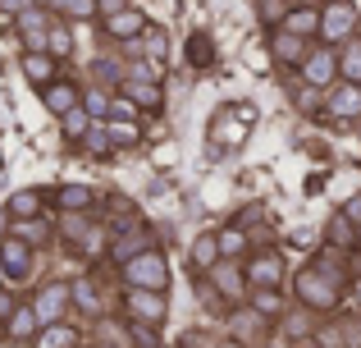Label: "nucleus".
Segmentation results:
<instances>
[{
    "instance_id": "nucleus-15",
    "label": "nucleus",
    "mask_w": 361,
    "mask_h": 348,
    "mask_svg": "<svg viewBox=\"0 0 361 348\" xmlns=\"http://www.w3.org/2000/svg\"><path fill=\"white\" fill-rule=\"evenodd\" d=\"M274 28H283V32H298V37H307V42H320V5H288L283 9V18Z\"/></svg>"
},
{
    "instance_id": "nucleus-6",
    "label": "nucleus",
    "mask_w": 361,
    "mask_h": 348,
    "mask_svg": "<svg viewBox=\"0 0 361 348\" xmlns=\"http://www.w3.org/2000/svg\"><path fill=\"white\" fill-rule=\"evenodd\" d=\"M298 73H302V83H311V88H320V92H329L338 83V46H311L307 51V60L298 64Z\"/></svg>"
},
{
    "instance_id": "nucleus-50",
    "label": "nucleus",
    "mask_w": 361,
    "mask_h": 348,
    "mask_svg": "<svg viewBox=\"0 0 361 348\" xmlns=\"http://www.w3.org/2000/svg\"><path fill=\"white\" fill-rule=\"evenodd\" d=\"M357 303H361V275H357Z\"/></svg>"
},
{
    "instance_id": "nucleus-47",
    "label": "nucleus",
    "mask_w": 361,
    "mask_h": 348,
    "mask_svg": "<svg viewBox=\"0 0 361 348\" xmlns=\"http://www.w3.org/2000/svg\"><path fill=\"white\" fill-rule=\"evenodd\" d=\"M211 348H247L243 340H233V335H229V340H220V344H211Z\"/></svg>"
},
{
    "instance_id": "nucleus-42",
    "label": "nucleus",
    "mask_w": 361,
    "mask_h": 348,
    "mask_svg": "<svg viewBox=\"0 0 361 348\" xmlns=\"http://www.w3.org/2000/svg\"><path fill=\"white\" fill-rule=\"evenodd\" d=\"M97 78H106V83H123V64L119 60H97Z\"/></svg>"
},
{
    "instance_id": "nucleus-34",
    "label": "nucleus",
    "mask_w": 361,
    "mask_h": 348,
    "mask_svg": "<svg viewBox=\"0 0 361 348\" xmlns=\"http://www.w3.org/2000/svg\"><path fill=\"white\" fill-rule=\"evenodd\" d=\"M46 51H51L55 60L73 55V32H69V23H64V18H55V23H51V32H46Z\"/></svg>"
},
{
    "instance_id": "nucleus-45",
    "label": "nucleus",
    "mask_w": 361,
    "mask_h": 348,
    "mask_svg": "<svg viewBox=\"0 0 361 348\" xmlns=\"http://www.w3.org/2000/svg\"><path fill=\"white\" fill-rule=\"evenodd\" d=\"M133 0H97V14L106 18V14H119V9H128Z\"/></svg>"
},
{
    "instance_id": "nucleus-7",
    "label": "nucleus",
    "mask_w": 361,
    "mask_h": 348,
    "mask_svg": "<svg viewBox=\"0 0 361 348\" xmlns=\"http://www.w3.org/2000/svg\"><path fill=\"white\" fill-rule=\"evenodd\" d=\"M206 280H211L215 289H220V298L229 307H238L247 303V294H252V284H247V270H243V261H229V257H220L211 270H206Z\"/></svg>"
},
{
    "instance_id": "nucleus-1",
    "label": "nucleus",
    "mask_w": 361,
    "mask_h": 348,
    "mask_svg": "<svg viewBox=\"0 0 361 348\" xmlns=\"http://www.w3.org/2000/svg\"><path fill=\"white\" fill-rule=\"evenodd\" d=\"M348 284H353V275H348L343 252H338V248H320V257L307 261V266L293 275V298H298L307 312L329 316V312H338Z\"/></svg>"
},
{
    "instance_id": "nucleus-29",
    "label": "nucleus",
    "mask_w": 361,
    "mask_h": 348,
    "mask_svg": "<svg viewBox=\"0 0 361 348\" xmlns=\"http://www.w3.org/2000/svg\"><path fill=\"white\" fill-rule=\"evenodd\" d=\"M215 239H220V257L229 261L247 257V224H224V229H215Z\"/></svg>"
},
{
    "instance_id": "nucleus-41",
    "label": "nucleus",
    "mask_w": 361,
    "mask_h": 348,
    "mask_svg": "<svg viewBox=\"0 0 361 348\" xmlns=\"http://www.w3.org/2000/svg\"><path fill=\"white\" fill-rule=\"evenodd\" d=\"M261 325H265V316H256V312H247V316H233V340H243L247 348H252V340L261 335Z\"/></svg>"
},
{
    "instance_id": "nucleus-26",
    "label": "nucleus",
    "mask_w": 361,
    "mask_h": 348,
    "mask_svg": "<svg viewBox=\"0 0 361 348\" xmlns=\"http://www.w3.org/2000/svg\"><path fill=\"white\" fill-rule=\"evenodd\" d=\"M252 312L265 316V321H279L283 312H288V303H283V289H252Z\"/></svg>"
},
{
    "instance_id": "nucleus-51",
    "label": "nucleus",
    "mask_w": 361,
    "mask_h": 348,
    "mask_svg": "<svg viewBox=\"0 0 361 348\" xmlns=\"http://www.w3.org/2000/svg\"><path fill=\"white\" fill-rule=\"evenodd\" d=\"M97 348H123V344H97Z\"/></svg>"
},
{
    "instance_id": "nucleus-46",
    "label": "nucleus",
    "mask_w": 361,
    "mask_h": 348,
    "mask_svg": "<svg viewBox=\"0 0 361 348\" xmlns=\"http://www.w3.org/2000/svg\"><path fill=\"white\" fill-rule=\"evenodd\" d=\"M0 5H5L9 14H18V9H27V5H32V0H0Z\"/></svg>"
},
{
    "instance_id": "nucleus-33",
    "label": "nucleus",
    "mask_w": 361,
    "mask_h": 348,
    "mask_svg": "<svg viewBox=\"0 0 361 348\" xmlns=\"http://www.w3.org/2000/svg\"><path fill=\"white\" fill-rule=\"evenodd\" d=\"M110 138H115V152H128V147L142 143V124L137 119H106Z\"/></svg>"
},
{
    "instance_id": "nucleus-43",
    "label": "nucleus",
    "mask_w": 361,
    "mask_h": 348,
    "mask_svg": "<svg viewBox=\"0 0 361 348\" xmlns=\"http://www.w3.org/2000/svg\"><path fill=\"white\" fill-rule=\"evenodd\" d=\"M137 115H142V110H137V106H133V101L119 92V97H115V106H110V119H137Z\"/></svg>"
},
{
    "instance_id": "nucleus-39",
    "label": "nucleus",
    "mask_w": 361,
    "mask_h": 348,
    "mask_svg": "<svg viewBox=\"0 0 361 348\" xmlns=\"http://www.w3.org/2000/svg\"><path fill=\"white\" fill-rule=\"evenodd\" d=\"M60 124H64V138H69V143H82V133L92 128V115L78 106V110H69V115H64Z\"/></svg>"
},
{
    "instance_id": "nucleus-31",
    "label": "nucleus",
    "mask_w": 361,
    "mask_h": 348,
    "mask_svg": "<svg viewBox=\"0 0 361 348\" xmlns=\"http://www.w3.org/2000/svg\"><path fill=\"white\" fill-rule=\"evenodd\" d=\"M338 78L343 83H361V37L338 46Z\"/></svg>"
},
{
    "instance_id": "nucleus-35",
    "label": "nucleus",
    "mask_w": 361,
    "mask_h": 348,
    "mask_svg": "<svg viewBox=\"0 0 361 348\" xmlns=\"http://www.w3.org/2000/svg\"><path fill=\"white\" fill-rule=\"evenodd\" d=\"M55 18L78 23V18H101V14H97V0H55Z\"/></svg>"
},
{
    "instance_id": "nucleus-52",
    "label": "nucleus",
    "mask_w": 361,
    "mask_h": 348,
    "mask_svg": "<svg viewBox=\"0 0 361 348\" xmlns=\"http://www.w3.org/2000/svg\"><path fill=\"white\" fill-rule=\"evenodd\" d=\"M357 138H361V119H357Z\"/></svg>"
},
{
    "instance_id": "nucleus-32",
    "label": "nucleus",
    "mask_w": 361,
    "mask_h": 348,
    "mask_svg": "<svg viewBox=\"0 0 361 348\" xmlns=\"http://www.w3.org/2000/svg\"><path fill=\"white\" fill-rule=\"evenodd\" d=\"M110 106H115V88H82V110L92 119H110Z\"/></svg>"
},
{
    "instance_id": "nucleus-12",
    "label": "nucleus",
    "mask_w": 361,
    "mask_h": 348,
    "mask_svg": "<svg viewBox=\"0 0 361 348\" xmlns=\"http://www.w3.org/2000/svg\"><path fill=\"white\" fill-rule=\"evenodd\" d=\"M325 115L329 119H361V83H343L325 92Z\"/></svg>"
},
{
    "instance_id": "nucleus-38",
    "label": "nucleus",
    "mask_w": 361,
    "mask_h": 348,
    "mask_svg": "<svg viewBox=\"0 0 361 348\" xmlns=\"http://www.w3.org/2000/svg\"><path fill=\"white\" fill-rule=\"evenodd\" d=\"M188 60H192L197 69H206V64L215 60V46H211V37H206V32H192V37H188Z\"/></svg>"
},
{
    "instance_id": "nucleus-48",
    "label": "nucleus",
    "mask_w": 361,
    "mask_h": 348,
    "mask_svg": "<svg viewBox=\"0 0 361 348\" xmlns=\"http://www.w3.org/2000/svg\"><path fill=\"white\" fill-rule=\"evenodd\" d=\"M32 5H42V9H55V0H32Z\"/></svg>"
},
{
    "instance_id": "nucleus-4",
    "label": "nucleus",
    "mask_w": 361,
    "mask_h": 348,
    "mask_svg": "<svg viewBox=\"0 0 361 348\" xmlns=\"http://www.w3.org/2000/svg\"><path fill=\"white\" fill-rule=\"evenodd\" d=\"M123 316L128 321H137V325H165V316H169V303H165V294L160 289H123Z\"/></svg>"
},
{
    "instance_id": "nucleus-49",
    "label": "nucleus",
    "mask_w": 361,
    "mask_h": 348,
    "mask_svg": "<svg viewBox=\"0 0 361 348\" xmlns=\"http://www.w3.org/2000/svg\"><path fill=\"white\" fill-rule=\"evenodd\" d=\"M0 284H9V280H5V261H0Z\"/></svg>"
},
{
    "instance_id": "nucleus-2",
    "label": "nucleus",
    "mask_w": 361,
    "mask_h": 348,
    "mask_svg": "<svg viewBox=\"0 0 361 348\" xmlns=\"http://www.w3.org/2000/svg\"><path fill=\"white\" fill-rule=\"evenodd\" d=\"M119 280H123V289H160V294H165V289H169V261H165V252L151 243L147 252H137V257L123 261Z\"/></svg>"
},
{
    "instance_id": "nucleus-18",
    "label": "nucleus",
    "mask_w": 361,
    "mask_h": 348,
    "mask_svg": "<svg viewBox=\"0 0 361 348\" xmlns=\"http://www.w3.org/2000/svg\"><path fill=\"white\" fill-rule=\"evenodd\" d=\"M18 69H23V78L32 83L37 92H42L46 83L60 78V60H55L51 51H23V55H18Z\"/></svg>"
},
{
    "instance_id": "nucleus-10",
    "label": "nucleus",
    "mask_w": 361,
    "mask_h": 348,
    "mask_svg": "<svg viewBox=\"0 0 361 348\" xmlns=\"http://www.w3.org/2000/svg\"><path fill=\"white\" fill-rule=\"evenodd\" d=\"M0 261H5V280L23 284L37 266V252H32V243H23L18 234H5V239H0Z\"/></svg>"
},
{
    "instance_id": "nucleus-54",
    "label": "nucleus",
    "mask_w": 361,
    "mask_h": 348,
    "mask_svg": "<svg viewBox=\"0 0 361 348\" xmlns=\"http://www.w3.org/2000/svg\"><path fill=\"white\" fill-rule=\"evenodd\" d=\"M357 229H361V220H357Z\"/></svg>"
},
{
    "instance_id": "nucleus-11",
    "label": "nucleus",
    "mask_w": 361,
    "mask_h": 348,
    "mask_svg": "<svg viewBox=\"0 0 361 348\" xmlns=\"http://www.w3.org/2000/svg\"><path fill=\"white\" fill-rule=\"evenodd\" d=\"M311 46H316V42H307V37H298V32L270 28V55H274V64H283V69H298V64L307 60Z\"/></svg>"
},
{
    "instance_id": "nucleus-3",
    "label": "nucleus",
    "mask_w": 361,
    "mask_h": 348,
    "mask_svg": "<svg viewBox=\"0 0 361 348\" xmlns=\"http://www.w3.org/2000/svg\"><path fill=\"white\" fill-rule=\"evenodd\" d=\"M357 28H361V9L353 0H320V42L325 46L353 42Z\"/></svg>"
},
{
    "instance_id": "nucleus-21",
    "label": "nucleus",
    "mask_w": 361,
    "mask_h": 348,
    "mask_svg": "<svg viewBox=\"0 0 361 348\" xmlns=\"http://www.w3.org/2000/svg\"><path fill=\"white\" fill-rule=\"evenodd\" d=\"M69 294H73V307H78V312H87V316H106V298H101V289H97V280H92V275L69 280Z\"/></svg>"
},
{
    "instance_id": "nucleus-22",
    "label": "nucleus",
    "mask_w": 361,
    "mask_h": 348,
    "mask_svg": "<svg viewBox=\"0 0 361 348\" xmlns=\"http://www.w3.org/2000/svg\"><path fill=\"white\" fill-rule=\"evenodd\" d=\"M316 325H320V316L316 312H307V307H288V312L279 316V330H283V340H311L316 335Z\"/></svg>"
},
{
    "instance_id": "nucleus-13",
    "label": "nucleus",
    "mask_w": 361,
    "mask_h": 348,
    "mask_svg": "<svg viewBox=\"0 0 361 348\" xmlns=\"http://www.w3.org/2000/svg\"><path fill=\"white\" fill-rule=\"evenodd\" d=\"M101 32H106L110 42H137V37L147 32V14H142L137 5H128V9H119V14L101 18Z\"/></svg>"
},
{
    "instance_id": "nucleus-14",
    "label": "nucleus",
    "mask_w": 361,
    "mask_h": 348,
    "mask_svg": "<svg viewBox=\"0 0 361 348\" xmlns=\"http://www.w3.org/2000/svg\"><path fill=\"white\" fill-rule=\"evenodd\" d=\"M42 106L51 110L55 119H64L69 110L82 106V88H78V83H69V78H55V83H46V88H42Z\"/></svg>"
},
{
    "instance_id": "nucleus-23",
    "label": "nucleus",
    "mask_w": 361,
    "mask_h": 348,
    "mask_svg": "<svg viewBox=\"0 0 361 348\" xmlns=\"http://www.w3.org/2000/svg\"><path fill=\"white\" fill-rule=\"evenodd\" d=\"M78 344H82V335H78V325H69V321L42 325L37 340H32V348H78Z\"/></svg>"
},
{
    "instance_id": "nucleus-5",
    "label": "nucleus",
    "mask_w": 361,
    "mask_h": 348,
    "mask_svg": "<svg viewBox=\"0 0 361 348\" xmlns=\"http://www.w3.org/2000/svg\"><path fill=\"white\" fill-rule=\"evenodd\" d=\"M243 270H247V284L252 289H283L288 261H283V252L261 248V252H252V257H243Z\"/></svg>"
},
{
    "instance_id": "nucleus-53",
    "label": "nucleus",
    "mask_w": 361,
    "mask_h": 348,
    "mask_svg": "<svg viewBox=\"0 0 361 348\" xmlns=\"http://www.w3.org/2000/svg\"><path fill=\"white\" fill-rule=\"evenodd\" d=\"M357 37H361V28H357Z\"/></svg>"
},
{
    "instance_id": "nucleus-24",
    "label": "nucleus",
    "mask_w": 361,
    "mask_h": 348,
    "mask_svg": "<svg viewBox=\"0 0 361 348\" xmlns=\"http://www.w3.org/2000/svg\"><path fill=\"white\" fill-rule=\"evenodd\" d=\"M55 206H60V211H92V206H97V188L60 184V188H55Z\"/></svg>"
},
{
    "instance_id": "nucleus-9",
    "label": "nucleus",
    "mask_w": 361,
    "mask_h": 348,
    "mask_svg": "<svg viewBox=\"0 0 361 348\" xmlns=\"http://www.w3.org/2000/svg\"><path fill=\"white\" fill-rule=\"evenodd\" d=\"M32 307H37V321H42V325H51V321H64V312L73 307L69 280H46V284L32 294Z\"/></svg>"
},
{
    "instance_id": "nucleus-19",
    "label": "nucleus",
    "mask_w": 361,
    "mask_h": 348,
    "mask_svg": "<svg viewBox=\"0 0 361 348\" xmlns=\"http://www.w3.org/2000/svg\"><path fill=\"white\" fill-rule=\"evenodd\" d=\"M37 330H42V321H37V307H32V303H18L14 316L5 321V330H0V335H5L9 344H32Z\"/></svg>"
},
{
    "instance_id": "nucleus-17",
    "label": "nucleus",
    "mask_w": 361,
    "mask_h": 348,
    "mask_svg": "<svg viewBox=\"0 0 361 348\" xmlns=\"http://www.w3.org/2000/svg\"><path fill=\"white\" fill-rule=\"evenodd\" d=\"M325 248H338V252H357L361 248V229H357V220H353V211H334L329 215V224H325Z\"/></svg>"
},
{
    "instance_id": "nucleus-37",
    "label": "nucleus",
    "mask_w": 361,
    "mask_h": 348,
    "mask_svg": "<svg viewBox=\"0 0 361 348\" xmlns=\"http://www.w3.org/2000/svg\"><path fill=\"white\" fill-rule=\"evenodd\" d=\"M293 106H298L302 115H320V110H325V92L311 88V83H302V88L293 92Z\"/></svg>"
},
{
    "instance_id": "nucleus-20",
    "label": "nucleus",
    "mask_w": 361,
    "mask_h": 348,
    "mask_svg": "<svg viewBox=\"0 0 361 348\" xmlns=\"http://www.w3.org/2000/svg\"><path fill=\"white\" fill-rule=\"evenodd\" d=\"M115 92H123V97H128L137 110H160V106H165V97H160V83H156V78H123Z\"/></svg>"
},
{
    "instance_id": "nucleus-40",
    "label": "nucleus",
    "mask_w": 361,
    "mask_h": 348,
    "mask_svg": "<svg viewBox=\"0 0 361 348\" xmlns=\"http://www.w3.org/2000/svg\"><path fill=\"white\" fill-rule=\"evenodd\" d=\"M14 234H18L23 243H32V248H37V243H42V234L51 239V224H46L42 215H32V220H14Z\"/></svg>"
},
{
    "instance_id": "nucleus-8",
    "label": "nucleus",
    "mask_w": 361,
    "mask_h": 348,
    "mask_svg": "<svg viewBox=\"0 0 361 348\" xmlns=\"http://www.w3.org/2000/svg\"><path fill=\"white\" fill-rule=\"evenodd\" d=\"M55 23V9H42V5H27L14 14V32L23 42V51H46V32Z\"/></svg>"
},
{
    "instance_id": "nucleus-27",
    "label": "nucleus",
    "mask_w": 361,
    "mask_h": 348,
    "mask_svg": "<svg viewBox=\"0 0 361 348\" xmlns=\"http://www.w3.org/2000/svg\"><path fill=\"white\" fill-rule=\"evenodd\" d=\"M82 152L87 156H97V161H106L110 152H115V138H110V128H106V119H92V128L82 133Z\"/></svg>"
},
{
    "instance_id": "nucleus-30",
    "label": "nucleus",
    "mask_w": 361,
    "mask_h": 348,
    "mask_svg": "<svg viewBox=\"0 0 361 348\" xmlns=\"http://www.w3.org/2000/svg\"><path fill=\"white\" fill-rule=\"evenodd\" d=\"M69 248H73V257L92 261V257H101V252H110V229H101V224H92V229L82 234L78 243H69Z\"/></svg>"
},
{
    "instance_id": "nucleus-16",
    "label": "nucleus",
    "mask_w": 361,
    "mask_h": 348,
    "mask_svg": "<svg viewBox=\"0 0 361 348\" xmlns=\"http://www.w3.org/2000/svg\"><path fill=\"white\" fill-rule=\"evenodd\" d=\"M151 248V229L147 224H137V220H128L123 229H115V239H110V257L119 261H128V257H137V252H147Z\"/></svg>"
},
{
    "instance_id": "nucleus-25",
    "label": "nucleus",
    "mask_w": 361,
    "mask_h": 348,
    "mask_svg": "<svg viewBox=\"0 0 361 348\" xmlns=\"http://www.w3.org/2000/svg\"><path fill=\"white\" fill-rule=\"evenodd\" d=\"M188 261H192V270H202V275H206V270H211L215 261H220V239H215L211 229H206V234H197V239H192V248H188Z\"/></svg>"
},
{
    "instance_id": "nucleus-44",
    "label": "nucleus",
    "mask_w": 361,
    "mask_h": 348,
    "mask_svg": "<svg viewBox=\"0 0 361 348\" xmlns=\"http://www.w3.org/2000/svg\"><path fill=\"white\" fill-rule=\"evenodd\" d=\"M14 307H18V298L9 294L5 284H0V330H5V321H9V316H14Z\"/></svg>"
},
{
    "instance_id": "nucleus-36",
    "label": "nucleus",
    "mask_w": 361,
    "mask_h": 348,
    "mask_svg": "<svg viewBox=\"0 0 361 348\" xmlns=\"http://www.w3.org/2000/svg\"><path fill=\"white\" fill-rule=\"evenodd\" d=\"M137 42H142V55H147L151 64H160V60H165V51H169V37H165V28H151V23H147V32H142Z\"/></svg>"
},
{
    "instance_id": "nucleus-28",
    "label": "nucleus",
    "mask_w": 361,
    "mask_h": 348,
    "mask_svg": "<svg viewBox=\"0 0 361 348\" xmlns=\"http://www.w3.org/2000/svg\"><path fill=\"white\" fill-rule=\"evenodd\" d=\"M42 202L46 197L37 188H23V193H14L5 202V211H9V220H32V215H42Z\"/></svg>"
}]
</instances>
